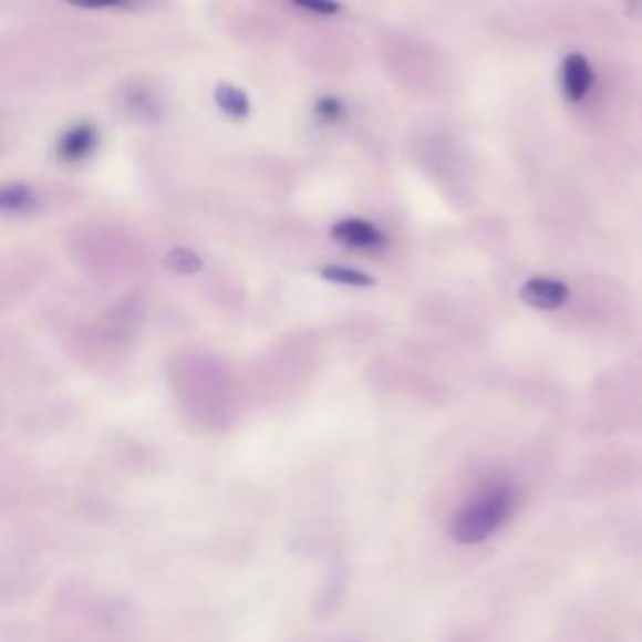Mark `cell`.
<instances>
[{"label": "cell", "mask_w": 642, "mask_h": 642, "mask_svg": "<svg viewBox=\"0 0 642 642\" xmlns=\"http://www.w3.org/2000/svg\"><path fill=\"white\" fill-rule=\"evenodd\" d=\"M517 503V489L509 482H487L477 493H472L452 517V540L459 545L487 542L512 519Z\"/></svg>", "instance_id": "6da1fadb"}, {"label": "cell", "mask_w": 642, "mask_h": 642, "mask_svg": "<svg viewBox=\"0 0 642 642\" xmlns=\"http://www.w3.org/2000/svg\"><path fill=\"white\" fill-rule=\"evenodd\" d=\"M519 297H522L527 307L540 311H555L568 304L570 289L568 284H562V281L550 277H532L525 281L522 289H519Z\"/></svg>", "instance_id": "7a4b0ae2"}, {"label": "cell", "mask_w": 642, "mask_h": 642, "mask_svg": "<svg viewBox=\"0 0 642 642\" xmlns=\"http://www.w3.org/2000/svg\"><path fill=\"white\" fill-rule=\"evenodd\" d=\"M560 86L565 99L570 103H580L590 96V91L594 86V71L592 63L584 59L582 53H570L568 59L562 61Z\"/></svg>", "instance_id": "3957f363"}, {"label": "cell", "mask_w": 642, "mask_h": 642, "mask_svg": "<svg viewBox=\"0 0 642 642\" xmlns=\"http://www.w3.org/2000/svg\"><path fill=\"white\" fill-rule=\"evenodd\" d=\"M332 236L344 244V247H352V249H382L386 239H384V231L376 229L372 221H364V219H344L339 221Z\"/></svg>", "instance_id": "277c9868"}, {"label": "cell", "mask_w": 642, "mask_h": 642, "mask_svg": "<svg viewBox=\"0 0 642 642\" xmlns=\"http://www.w3.org/2000/svg\"><path fill=\"white\" fill-rule=\"evenodd\" d=\"M96 144H99L96 126H91V124L71 126L59 138V158L65 161V164H79V161L89 158L93 154Z\"/></svg>", "instance_id": "5b68a950"}, {"label": "cell", "mask_w": 642, "mask_h": 642, "mask_svg": "<svg viewBox=\"0 0 642 642\" xmlns=\"http://www.w3.org/2000/svg\"><path fill=\"white\" fill-rule=\"evenodd\" d=\"M214 101L229 118H247L251 113L249 96L234 83H219L214 91Z\"/></svg>", "instance_id": "8992f818"}, {"label": "cell", "mask_w": 642, "mask_h": 642, "mask_svg": "<svg viewBox=\"0 0 642 642\" xmlns=\"http://www.w3.org/2000/svg\"><path fill=\"white\" fill-rule=\"evenodd\" d=\"M321 277L332 284H342V287H354V289H370L374 287V279L366 271H359L352 267H342V263H329V267L319 269Z\"/></svg>", "instance_id": "52a82bcc"}, {"label": "cell", "mask_w": 642, "mask_h": 642, "mask_svg": "<svg viewBox=\"0 0 642 642\" xmlns=\"http://www.w3.org/2000/svg\"><path fill=\"white\" fill-rule=\"evenodd\" d=\"M0 206H3L6 214H28L35 209V194L31 186L25 184H11L3 188L0 194Z\"/></svg>", "instance_id": "ba28073f"}, {"label": "cell", "mask_w": 642, "mask_h": 642, "mask_svg": "<svg viewBox=\"0 0 642 642\" xmlns=\"http://www.w3.org/2000/svg\"><path fill=\"white\" fill-rule=\"evenodd\" d=\"M166 267L176 273H196L204 269V259L191 249H174L166 257Z\"/></svg>", "instance_id": "9c48e42d"}, {"label": "cell", "mask_w": 642, "mask_h": 642, "mask_svg": "<svg viewBox=\"0 0 642 642\" xmlns=\"http://www.w3.org/2000/svg\"><path fill=\"white\" fill-rule=\"evenodd\" d=\"M291 6L311 15H336L342 13V6L336 0H291Z\"/></svg>", "instance_id": "30bf717a"}, {"label": "cell", "mask_w": 642, "mask_h": 642, "mask_svg": "<svg viewBox=\"0 0 642 642\" xmlns=\"http://www.w3.org/2000/svg\"><path fill=\"white\" fill-rule=\"evenodd\" d=\"M73 8H83V11H121L128 8L134 0H63Z\"/></svg>", "instance_id": "8fae6325"}, {"label": "cell", "mask_w": 642, "mask_h": 642, "mask_svg": "<svg viewBox=\"0 0 642 642\" xmlns=\"http://www.w3.org/2000/svg\"><path fill=\"white\" fill-rule=\"evenodd\" d=\"M317 116L321 121H342L344 118V103L332 96H324L317 101Z\"/></svg>", "instance_id": "7c38bea8"}]
</instances>
